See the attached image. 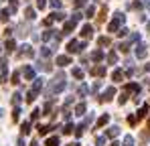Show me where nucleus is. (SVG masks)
<instances>
[{"mask_svg":"<svg viewBox=\"0 0 150 146\" xmlns=\"http://www.w3.org/2000/svg\"><path fill=\"white\" fill-rule=\"evenodd\" d=\"M65 89V73H57L55 75V79L49 83V87H47V91H45V96L49 97L51 94H59V91H63Z\"/></svg>","mask_w":150,"mask_h":146,"instance_id":"1","label":"nucleus"},{"mask_svg":"<svg viewBox=\"0 0 150 146\" xmlns=\"http://www.w3.org/2000/svg\"><path fill=\"white\" fill-rule=\"evenodd\" d=\"M124 21H126L124 14H122V12H116V14H114V21L108 24V30H110V33H118V30H120V26L124 24Z\"/></svg>","mask_w":150,"mask_h":146,"instance_id":"2","label":"nucleus"},{"mask_svg":"<svg viewBox=\"0 0 150 146\" xmlns=\"http://www.w3.org/2000/svg\"><path fill=\"white\" fill-rule=\"evenodd\" d=\"M85 49V41H69V45H67V51L69 53H81Z\"/></svg>","mask_w":150,"mask_h":146,"instance_id":"3","label":"nucleus"},{"mask_svg":"<svg viewBox=\"0 0 150 146\" xmlns=\"http://www.w3.org/2000/svg\"><path fill=\"white\" fill-rule=\"evenodd\" d=\"M33 55H35V51H33L30 45H23V47L18 49V53H16L18 59H23V57H33Z\"/></svg>","mask_w":150,"mask_h":146,"instance_id":"4","label":"nucleus"},{"mask_svg":"<svg viewBox=\"0 0 150 146\" xmlns=\"http://www.w3.org/2000/svg\"><path fill=\"white\" fill-rule=\"evenodd\" d=\"M114 96H116V89H114V87H108V89L100 96V101H101V103H105V101L114 99Z\"/></svg>","mask_w":150,"mask_h":146,"instance_id":"5","label":"nucleus"},{"mask_svg":"<svg viewBox=\"0 0 150 146\" xmlns=\"http://www.w3.org/2000/svg\"><path fill=\"white\" fill-rule=\"evenodd\" d=\"M75 26H77V21L69 18V21H65V24H63V30H61V33L69 35V33H73V30H75Z\"/></svg>","mask_w":150,"mask_h":146,"instance_id":"6","label":"nucleus"},{"mask_svg":"<svg viewBox=\"0 0 150 146\" xmlns=\"http://www.w3.org/2000/svg\"><path fill=\"white\" fill-rule=\"evenodd\" d=\"M124 91H126V94H128V91H132L134 96H140V85H138V83H126Z\"/></svg>","mask_w":150,"mask_h":146,"instance_id":"7","label":"nucleus"},{"mask_svg":"<svg viewBox=\"0 0 150 146\" xmlns=\"http://www.w3.org/2000/svg\"><path fill=\"white\" fill-rule=\"evenodd\" d=\"M57 65H59V67L71 65V57H69V55H59V57H57Z\"/></svg>","mask_w":150,"mask_h":146,"instance_id":"8","label":"nucleus"},{"mask_svg":"<svg viewBox=\"0 0 150 146\" xmlns=\"http://www.w3.org/2000/svg\"><path fill=\"white\" fill-rule=\"evenodd\" d=\"M91 35H93V26L85 24V26L81 28V37H83V39H91Z\"/></svg>","mask_w":150,"mask_h":146,"instance_id":"9","label":"nucleus"},{"mask_svg":"<svg viewBox=\"0 0 150 146\" xmlns=\"http://www.w3.org/2000/svg\"><path fill=\"white\" fill-rule=\"evenodd\" d=\"M23 75H25V77H26V79H28V81H33V79H35V69L26 65L25 69H23Z\"/></svg>","mask_w":150,"mask_h":146,"instance_id":"10","label":"nucleus"},{"mask_svg":"<svg viewBox=\"0 0 150 146\" xmlns=\"http://www.w3.org/2000/svg\"><path fill=\"white\" fill-rule=\"evenodd\" d=\"M136 57H138V59H144V57H146V45L140 43V45L136 47Z\"/></svg>","mask_w":150,"mask_h":146,"instance_id":"11","label":"nucleus"},{"mask_svg":"<svg viewBox=\"0 0 150 146\" xmlns=\"http://www.w3.org/2000/svg\"><path fill=\"white\" fill-rule=\"evenodd\" d=\"M91 75L103 77V75H105V67H103V65H100V67H91Z\"/></svg>","mask_w":150,"mask_h":146,"instance_id":"12","label":"nucleus"},{"mask_svg":"<svg viewBox=\"0 0 150 146\" xmlns=\"http://www.w3.org/2000/svg\"><path fill=\"white\" fill-rule=\"evenodd\" d=\"M49 21H51V23H53V21H65V14L59 12V10H55L53 14H49Z\"/></svg>","mask_w":150,"mask_h":146,"instance_id":"13","label":"nucleus"},{"mask_svg":"<svg viewBox=\"0 0 150 146\" xmlns=\"http://www.w3.org/2000/svg\"><path fill=\"white\" fill-rule=\"evenodd\" d=\"M105 18H108V6H101L100 14H98V23H105Z\"/></svg>","mask_w":150,"mask_h":146,"instance_id":"14","label":"nucleus"},{"mask_svg":"<svg viewBox=\"0 0 150 146\" xmlns=\"http://www.w3.org/2000/svg\"><path fill=\"white\" fill-rule=\"evenodd\" d=\"M108 122H110V116H108V114H103L100 120H98V124H96V130H98V128H103V126H105Z\"/></svg>","mask_w":150,"mask_h":146,"instance_id":"15","label":"nucleus"},{"mask_svg":"<svg viewBox=\"0 0 150 146\" xmlns=\"http://www.w3.org/2000/svg\"><path fill=\"white\" fill-rule=\"evenodd\" d=\"M43 81H45V79H35V83H33V87H30V89L39 94V91H41V87H43Z\"/></svg>","mask_w":150,"mask_h":146,"instance_id":"16","label":"nucleus"},{"mask_svg":"<svg viewBox=\"0 0 150 146\" xmlns=\"http://www.w3.org/2000/svg\"><path fill=\"white\" fill-rule=\"evenodd\" d=\"M116 136H120V128L118 126H114V128L108 130V138H116Z\"/></svg>","mask_w":150,"mask_h":146,"instance_id":"17","label":"nucleus"},{"mask_svg":"<svg viewBox=\"0 0 150 146\" xmlns=\"http://www.w3.org/2000/svg\"><path fill=\"white\" fill-rule=\"evenodd\" d=\"M10 21V10H0V23H8Z\"/></svg>","mask_w":150,"mask_h":146,"instance_id":"18","label":"nucleus"},{"mask_svg":"<svg viewBox=\"0 0 150 146\" xmlns=\"http://www.w3.org/2000/svg\"><path fill=\"white\" fill-rule=\"evenodd\" d=\"M25 16H26V21H35V16H37V12H35V10H33V8L28 6V8L25 10Z\"/></svg>","mask_w":150,"mask_h":146,"instance_id":"19","label":"nucleus"},{"mask_svg":"<svg viewBox=\"0 0 150 146\" xmlns=\"http://www.w3.org/2000/svg\"><path fill=\"white\" fill-rule=\"evenodd\" d=\"M85 112H87V106H85V103H79V106L75 108V114H77V116H83Z\"/></svg>","mask_w":150,"mask_h":146,"instance_id":"20","label":"nucleus"},{"mask_svg":"<svg viewBox=\"0 0 150 146\" xmlns=\"http://www.w3.org/2000/svg\"><path fill=\"white\" fill-rule=\"evenodd\" d=\"M10 83H14V85L21 83V73H18V71H14L12 75H10Z\"/></svg>","mask_w":150,"mask_h":146,"instance_id":"21","label":"nucleus"},{"mask_svg":"<svg viewBox=\"0 0 150 146\" xmlns=\"http://www.w3.org/2000/svg\"><path fill=\"white\" fill-rule=\"evenodd\" d=\"M45 146H59V138H57V136H51V138H47Z\"/></svg>","mask_w":150,"mask_h":146,"instance_id":"22","label":"nucleus"},{"mask_svg":"<svg viewBox=\"0 0 150 146\" xmlns=\"http://www.w3.org/2000/svg\"><path fill=\"white\" fill-rule=\"evenodd\" d=\"M110 43H112V41H110L108 37H100V39H98V45H100V47H110Z\"/></svg>","mask_w":150,"mask_h":146,"instance_id":"23","label":"nucleus"},{"mask_svg":"<svg viewBox=\"0 0 150 146\" xmlns=\"http://www.w3.org/2000/svg\"><path fill=\"white\" fill-rule=\"evenodd\" d=\"M4 47H6V51H14V49H16V41H14V39H8Z\"/></svg>","mask_w":150,"mask_h":146,"instance_id":"24","label":"nucleus"},{"mask_svg":"<svg viewBox=\"0 0 150 146\" xmlns=\"http://www.w3.org/2000/svg\"><path fill=\"white\" fill-rule=\"evenodd\" d=\"M112 77H114V81H122V79H124V71H122V69H116Z\"/></svg>","mask_w":150,"mask_h":146,"instance_id":"25","label":"nucleus"},{"mask_svg":"<svg viewBox=\"0 0 150 146\" xmlns=\"http://www.w3.org/2000/svg\"><path fill=\"white\" fill-rule=\"evenodd\" d=\"M26 35H28V33H26V24H21V26H18V33H16V37H21V39H25Z\"/></svg>","mask_w":150,"mask_h":146,"instance_id":"26","label":"nucleus"},{"mask_svg":"<svg viewBox=\"0 0 150 146\" xmlns=\"http://www.w3.org/2000/svg\"><path fill=\"white\" fill-rule=\"evenodd\" d=\"M37 96H39V94H37V91H33V89H30V91H28V94H26V101H28V103H33V101H35V99H37Z\"/></svg>","mask_w":150,"mask_h":146,"instance_id":"27","label":"nucleus"},{"mask_svg":"<svg viewBox=\"0 0 150 146\" xmlns=\"http://www.w3.org/2000/svg\"><path fill=\"white\" fill-rule=\"evenodd\" d=\"M51 39H55V30H53V28H49V30L43 35V41H51Z\"/></svg>","mask_w":150,"mask_h":146,"instance_id":"28","label":"nucleus"},{"mask_svg":"<svg viewBox=\"0 0 150 146\" xmlns=\"http://www.w3.org/2000/svg\"><path fill=\"white\" fill-rule=\"evenodd\" d=\"M91 59H93V61H101V59H103V53H101L100 49H98V51H93V55H91Z\"/></svg>","mask_w":150,"mask_h":146,"instance_id":"29","label":"nucleus"},{"mask_svg":"<svg viewBox=\"0 0 150 146\" xmlns=\"http://www.w3.org/2000/svg\"><path fill=\"white\" fill-rule=\"evenodd\" d=\"M83 75H85V73L81 71L79 67H75V69H73V77H75V79H83Z\"/></svg>","mask_w":150,"mask_h":146,"instance_id":"30","label":"nucleus"},{"mask_svg":"<svg viewBox=\"0 0 150 146\" xmlns=\"http://www.w3.org/2000/svg\"><path fill=\"white\" fill-rule=\"evenodd\" d=\"M73 130H75V126L71 124V122H69V124H65V128H63V134H71Z\"/></svg>","mask_w":150,"mask_h":146,"instance_id":"31","label":"nucleus"},{"mask_svg":"<svg viewBox=\"0 0 150 146\" xmlns=\"http://www.w3.org/2000/svg\"><path fill=\"white\" fill-rule=\"evenodd\" d=\"M21 132H23V134H28V132H30V122H25V124L21 126Z\"/></svg>","mask_w":150,"mask_h":146,"instance_id":"32","label":"nucleus"},{"mask_svg":"<svg viewBox=\"0 0 150 146\" xmlns=\"http://www.w3.org/2000/svg\"><path fill=\"white\" fill-rule=\"evenodd\" d=\"M108 63H112V65L118 63V55H116V53H110V55H108Z\"/></svg>","mask_w":150,"mask_h":146,"instance_id":"33","label":"nucleus"},{"mask_svg":"<svg viewBox=\"0 0 150 146\" xmlns=\"http://www.w3.org/2000/svg\"><path fill=\"white\" fill-rule=\"evenodd\" d=\"M146 114H148V106H142L138 112V118H146Z\"/></svg>","mask_w":150,"mask_h":146,"instance_id":"34","label":"nucleus"},{"mask_svg":"<svg viewBox=\"0 0 150 146\" xmlns=\"http://www.w3.org/2000/svg\"><path fill=\"white\" fill-rule=\"evenodd\" d=\"M41 55H43V57L47 59V57H51V55H53V49H49V47H43V51H41Z\"/></svg>","mask_w":150,"mask_h":146,"instance_id":"35","label":"nucleus"},{"mask_svg":"<svg viewBox=\"0 0 150 146\" xmlns=\"http://www.w3.org/2000/svg\"><path fill=\"white\" fill-rule=\"evenodd\" d=\"M37 130H39V134H41V136H45V134H49V126H39V128H37Z\"/></svg>","mask_w":150,"mask_h":146,"instance_id":"36","label":"nucleus"},{"mask_svg":"<svg viewBox=\"0 0 150 146\" xmlns=\"http://www.w3.org/2000/svg\"><path fill=\"white\" fill-rule=\"evenodd\" d=\"M122 146H134V138H132V136H126L124 138V144Z\"/></svg>","mask_w":150,"mask_h":146,"instance_id":"37","label":"nucleus"},{"mask_svg":"<svg viewBox=\"0 0 150 146\" xmlns=\"http://www.w3.org/2000/svg\"><path fill=\"white\" fill-rule=\"evenodd\" d=\"M93 14H96V8H93V6H89V8L85 10V16H87V18H91Z\"/></svg>","mask_w":150,"mask_h":146,"instance_id":"38","label":"nucleus"},{"mask_svg":"<svg viewBox=\"0 0 150 146\" xmlns=\"http://www.w3.org/2000/svg\"><path fill=\"white\" fill-rule=\"evenodd\" d=\"M18 8V0H10V12H16Z\"/></svg>","mask_w":150,"mask_h":146,"instance_id":"39","label":"nucleus"},{"mask_svg":"<svg viewBox=\"0 0 150 146\" xmlns=\"http://www.w3.org/2000/svg\"><path fill=\"white\" fill-rule=\"evenodd\" d=\"M130 41H132V43H138V41H140V35H138V33H132V35H130Z\"/></svg>","mask_w":150,"mask_h":146,"instance_id":"40","label":"nucleus"},{"mask_svg":"<svg viewBox=\"0 0 150 146\" xmlns=\"http://www.w3.org/2000/svg\"><path fill=\"white\" fill-rule=\"evenodd\" d=\"M87 4V0H75V8H83Z\"/></svg>","mask_w":150,"mask_h":146,"instance_id":"41","label":"nucleus"},{"mask_svg":"<svg viewBox=\"0 0 150 146\" xmlns=\"http://www.w3.org/2000/svg\"><path fill=\"white\" fill-rule=\"evenodd\" d=\"M18 116H21V110H18V106H16V108H14V112H12V120L16 122V120H18Z\"/></svg>","mask_w":150,"mask_h":146,"instance_id":"42","label":"nucleus"},{"mask_svg":"<svg viewBox=\"0 0 150 146\" xmlns=\"http://www.w3.org/2000/svg\"><path fill=\"white\" fill-rule=\"evenodd\" d=\"M105 144V136H98V140H96V146H103Z\"/></svg>","mask_w":150,"mask_h":146,"instance_id":"43","label":"nucleus"},{"mask_svg":"<svg viewBox=\"0 0 150 146\" xmlns=\"http://www.w3.org/2000/svg\"><path fill=\"white\" fill-rule=\"evenodd\" d=\"M120 51H122V53H128V51H130V43H122V45H120Z\"/></svg>","mask_w":150,"mask_h":146,"instance_id":"44","label":"nucleus"},{"mask_svg":"<svg viewBox=\"0 0 150 146\" xmlns=\"http://www.w3.org/2000/svg\"><path fill=\"white\" fill-rule=\"evenodd\" d=\"M12 103H14V106L21 103V94H14V96H12Z\"/></svg>","mask_w":150,"mask_h":146,"instance_id":"45","label":"nucleus"},{"mask_svg":"<svg viewBox=\"0 0 150 146\" xmlns=\"http://www.w3.org/2000/svg\"><path fill=\"white\" fill-rule=\"evenodd\" d=\"M51 6L59 10V8H61V0H51Z\"/></svg>","mask_w":150,"mask_h":146,"instance_id":"46","label":"nucleus"},{"mask_svg":"<svg viewBox=\"0 0 150 146\" xmlns=\"http://www.w3.org/2000/svg\"><path fill=\"white\" fill-rule=\"evenodd\" d=\"M45 6H47V0H37V8H41V10H43Z\"/></svg>","mask_w":150,"mask_h":146,"instance_id":"47","label":"nucleus"},{"mask_svg":"<svg viewBox=\"0 0 150 146\" xmlns=\"http://www.w3.org/2000/svg\"><path fill=\"white\" fill-rule=\"evenodd\" d=\"M79 94H81V96H87V87H85V85H83V83H81V85H79Z\"/></svg>","mask_w":150,"mask_h":146,"instance_id":"48","label":"nucleus"},{"mask_svg":"<svg viewBox=\"0 0 150 146\" xmlns=\"http://www.w3.org/2000/svg\"><path fill=\"white\" fill-rule=\"evenodd\" d=\"M39 116H41V110H35V112H33V114H30V120H37V118H39Z\"/></svg>","mask_w":150,"mask_h":146,"instance_id":"49","label":"nucleus"},{"mask_svg":"<svg viewBox=\"0 0 150 146\" xmlns=\"http://www.w3.org/2000/svg\"><path fill=\"white\" fill-rule=\"evenodd\" d=\"M101 87V81H96V83H93V87H91V91H93V94H96V91H98V89H100Z\"/></svg>","mask_w":150,"mask_h":146,"instance_id":"50","label":"nucleus"},{"mask_svg":"<svg viewBox=\"0 0 150 146\" xmlns=\"http://www.w3.org/2000/svg\"><path fill=\"white\" fill-rule=\"evenodd\" d=\"M136 122H138V118H136V116H128V124H132V126H134Z\"/></svg>","mask_w":150,"mask_h":146,"instance_id":"51","label":"nucleus"},{"mask_svg":"<svg viewBox=\"0 0 150 146\" xmlns=\"http://www.w3.org/2000/svg\"><path fill=\"white\" fill-rule=\"evenodd\" d=\"M140 138H142V142H148L150 134H148V132H142V136H140Z\"/></svg>","mask_w":150,"mask_h":146,"instance_id":"52","label":"nucleus"},{"mask_svg":"<svg viewBox=\"0 0 150 146\" xmlns=\"http://www.w3.org/2000/svg\"><path fill=\"white\" fill-rule=\"evenodd\" d=\"M126 101H128V94H122V96H120V103H126Z\"/></svg>","mask_w":150,"mask_h":146,"instance_id":"53","label":"nucleus"},{"mask_svg":"<svg viewBox=\"0 0 150 146\" xmlns=\"http://www.w3.org/2000/svg\"><path fill=\"white\" fill-rule=\"evenodd\" d=\"M126 35H128V28H120L118 30V37H126Z\"/></svg>","mask_w":150,"mask_h":146,"instance_id":"54","label":"nucleus"},{"mask_svg":"<svg viewBox=\"0 0 150 146\" xmlns=\"http://www.w3.org/2000/svg\"><path fill=\"white\" fill-rule=\"evenodd\" d=\"M63 118H65V120H69V118H71V112H67L65 108H63Z\"/></svg>","mask_w":150,"mask_h":146,"instance_id":"55","label":"nucleus"},{"mask_svg":"<svg viewBox=\"0 0 150 146\" xmlns=\"http://www.w3.org/2000/svg\"><path fill=\"white\" fill-rule=\"evenodd\" d=\"M16 146H25V140H23V138H21V140H18V142H16Z\"/></svg>","mask_w":150,"mask_h":146,"instance_id":"56","label":"nucleus"},{"mask_svg":"<svg viewBox=\"0 0 150 146\" xmlns=\"http://www.w3.org/2000/svg\"><path fill=\"white\" fill-rule=\"evenodd\" d=\"M110 146H120V144H118V142H116V140H114V142H112V144H110Z\"/></svg>","mask_w":150,"mask_h":146,"instance_id":"57","label":"nucleus"},{"mask_svg":"<svg viewBox=\"0 0 150 146\" xmlns=\"http://www.w3.org/2000/svg\"><path fill=\"white\" fill-rule=\"evenodd\" d=\"M146 30H148V33H150V23H148V24H146Z\"/></svg>","mask_w":150,"mask_h":146,"instance_id":"58","label":"nucleus"},{"mask_svg":"<svg viewBox=\"0 0 150 146\" xmlns=\"http://www.w3.org/2000/svg\"><path fill=\"white\" fill-rule=\"evenodd\" d=\"M30 146H39V144H37V142H33V144H30Z\"/></svg>","mask_w":150,"mask_h":146,"instance_id":"59","label":"nucleus"},{"mask_svg":"<svg viewBox=\"0 0 150 146\" xmlns=\"http://www.w3.org/2000/svg\"><path fill=\"white\" fill-rule=\"evenodd\" d=\"M69 146H79V144H69Z\"/></svg>","mask_w":150,"mask_h":146,"instance_id":"60","label":"nucleus"},{"mask_svg":"<svg viewBox=\"0 0 150 146\" xmlns=\"http://www.w3.org/2000/svg\"><path fill=\"white\" fill-rule=\"evenodd\" d=\"M148 10H150V2H148Z\"/></svg>","mask_w":150,"mask_h":146,"instance_id":"61","label":"nucleus"},{"mask_svg":"<svg viewBox=\"0 0 150 146\" xmlns=\"http://www.w3.org/2000/svg\"><path fill=\"white\" fill-rule=\"evenodd\" d=\"M0 116H2V110H0Z\"/></svg>","mask_w":150,"mask_h":146,"instance_id":"62","label":"nucleus"},{"mask_svg":"<svg viewBox=\"0 0 150 146\" xmlns=\"http://www.w3.org/2000/svg\"><path fill=\"white\" fill-rule=\"evenodd\" d=\"M148 124H150V122H148Z\"/></svg>","mask_w":150,"mask_h":146,"instance_id":"63","label":"nucleus"}]
</instances>
